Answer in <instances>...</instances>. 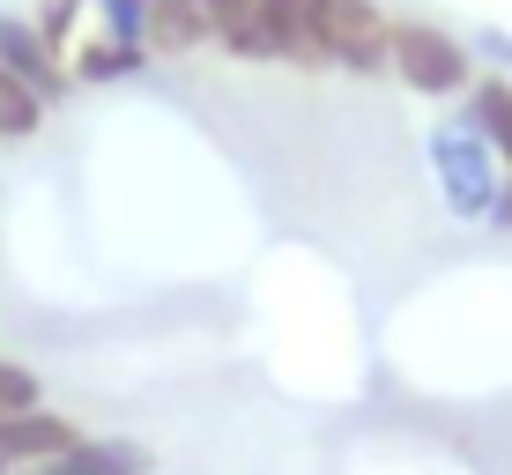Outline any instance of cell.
Returning a JSON list of instances; mask_svg holds the SVG:
<instances>
[{"mask_svg": "<svg viewBox=\"0 0 512 475\" xmlns=\"http://www.w3.org/2000/svg\"><path fill=\"white\" fill-rule=\"evenodd\" d=\"M423 156H431V179H438V201H446V216L483 223L490 193L505 186V164H498V149H490L483 134L468 127V112H446V119H438L431 142H423Z\"/></svg>", "mask_w": 512, "mask_h": 475, "instance_id": "1", "label": "cell"}, {"mask_svg": "<svg viewBox=\"0 0 512 475\" xmlns=\"http://www.w3.org/2000/svg\"><path fill=\"white\" fill-rule=\"evenodd\" d=\"M386 75H401L416 97H468V82H475V52L453 38V30H438V23H394V67Z\"/></svg>", "mask_w": 512, "mask_h": 475, "instance_id": "2", "label": "cell"}, {"mask_svg": "<svg viewBox=\"0 0 512 475\" xmlns=\"http://www.w3.org/2000/svg\"><path fill=\"white\" fill-rule=\"evenodd\" d=\"M320 23H327V52L342 75H386L394 67V23L379 15V0H320Z\"/></svg>", "mask_w": 512, "mask_h": 475, "instance_id": "3", "label": "cell"}, {"mask_svg": "<svg viewBox=\"0 0 512 475\" xmlns=\"http://www.w3.org/2000/svg\"><path fill=\"white\" fill-rule=\"evenodd\" d=\"M0 67H8L30 97H45V104H60L67 90H75V82H67V52L45 45V30L30 23V15H15V8H0Z\"/></svg>", "mask_w": 512, "mask_h": 475, "instance_id": "4", "label": "cell"}, {"mask_svg": "<svg viewBox=\"0 0 512 475\" xmlns=\"http://www.w3.org/2000/svg\"><path fill=\"white\" fill-rule=\"evenodd\" d=\"M260 15H268L275 60L305 67V75L334 67V52H327V23H320V0H260Z\"/></svg>", "mask_w": 512, "mask_h": 475, "instance_id": "5", "label": "cell"}, {"mask_svg": "<svg viewBox=\"0 0 512 475\" xmlns=\"http://www.w3.org/2000/svg\"><path fill=\"white\" fill-rule=\"evenodd\" d=\"M149 60L156 52L149 45H119V38H82V45H67V82L75 90H112V82H134V75H149Z\"/></svg>", "mask_w": 512, "mask_h": 475, "instance_id": "6", "label": "cell"}, {"mask_svg": "<svg viewBox=\"0 0 512 475\" xmlns=\"http://www.w3.org/2000/svg\"><path fill=\"white\" fill-rule=\"evenodd\" d=\"M461 112H468V127L498 149V164L512 171V75H475Z\"/></svg>", "mask_w": 512, "mask_h": 475, "instance_id": "7", "label": "cell"}, {"mask_svg": "<svg viewBox=\"0 0 512 475\" xmlns=\"http://www.w3.org/2000/svg\"><path fill=\"white\" fill-rule=\"evenodd\" d=\"M201 45H216V38H208V23H201V8H193V0H164V8L149 15V52L186 60V52H201Z\"/></svg>", "mask_w": 512, "mask_h": 475, "instance_id": "8", "label": "cell"}, {"mask_svg": "<svg viewBox=\"0 0 512 475\" xmlns=\"http://www.w3.org/2000/svg\"><path fill=\"white\" fill-rule=\"evenodd\" d=\"M216 45L231 52V60H275V38H268L260 0H238V8L223 15V23H216Z\"/></svg>", "mask_w": 512, "mask_h": 475, "instance_id": "9", "label": "cell"}, {"mask_svg": "<svg viewBox=\"0 0 512 475\" xmlns=\"http://www.w3.org/2000/svg\"><path fill=\"white\" fill-rule=\"evenodd\" d=\"M45 112H52V104H45V97H30L23 82L0 67V142H30V134L45 127Z\"/></svg>", "mask_w": 512, "mask_h": 475, "instance_id": "10", "label": "cell"}, {"mask_svg": "<svg viewBox=\"0 0 512 475\" xmlns=\"http://www.w3.org/2000/svg\"><path fill=\"white\" fill-rule=\"evenodd\" d=\"M82 461L97 475H149V446H134V438H82Z\"/></svg>", "mask_w": 512, "mask_h": 475, "instance_id": "11", "label": "cell"}, {"mask_svg": "<svg viewBox=\"0 0 512 475\" xmlns=\"http://www.w3.org/2000/svg\"><path fill=\"white\" fill-rule=\"evenodd\" d=\"M90 8H97V30H104V38L149 45V8H141V0H90Z\"/></svg>", "mask_w": 512, "mask_h": 475, "instance_id": "12", "label": "cell"}, {"mask_svg": "<svg viewBox=\"0 0 512 475\" xmlns=\"http://www.w3.org/2000/svg\"><path fill=\"white\" fill-rule=\"evenodd\" d=\"M23 409H45V386H38L30 364L0 357V416H23Z\"/></svg>", "mask_w": 512, "mask_h": 475, "instance_id": "13", "label": "cell"}, {"mask_svg": "<svg viewBox=\"0 0 512 475\" xmlns=\"http://www.w3.org/2000/svg\"><path fill=\"white\" fill-rule=\"evenodd\" d=\"M30 23L45 30V45H75V23H82V0H38V8H30Z\"/></svg>", "mask_w": 512, "mask_h": 475, "instance_id": "14", "label": "cell"}, {"mask_svg": "<svg viewBox=\"0 0 512 475\" xmlns=\"http://www.w3.org/2000/svg\"><path fill=\"white\" fill-rule=\"evenodd\" d=\"M468 52L483 60V75H512V30H498V23H483L468 38Z\"/></svg>", "mask_w": 512, "mask_h": 475, "instance_id": "15", "label": "cell"}, {"mask_svg": "<svg viewBox=\"0 0 512 475\" xmlns=\"http://www.w3.org/2000/svg\"><path fill=\"white\" fill-rule=\"evenodd\" d=\"M483 223L490 231H512V171H505V186L490 193V208H483Z\"/></svg>", "mask_w": 512, "mask_h": 475, "instance_id": "16", "label": "cell"}, {"mask_svg": "<svg viewBox=\"0 0 512 475\" xmlns=\"http://www.w3.org/2000/svg\"><path fill=\"white\" fill-rule=\"evenodd\" d=\"M38 475H97V468H90V461H82V446H75V453H60V461H45Z\"/></svg>", "mask_w": 512, "mask_h": 475, "instance_id": "17", "label": "cell"}, {"mask_svg": "<svg viewBox=\"0 0 512 475\" xmlns=\"http://www.w3.org/2000/svg\"><path fill=\"white\" fill-rule=\"evenodd\" d=\"M193 8H201V23H208V38H216V23H223V15H231V8H238V0H193Z\"/></svg>", "mask_w": 512, "mask_h": 475, "instance_id": "18", "label": "cell"}]
</instances>
